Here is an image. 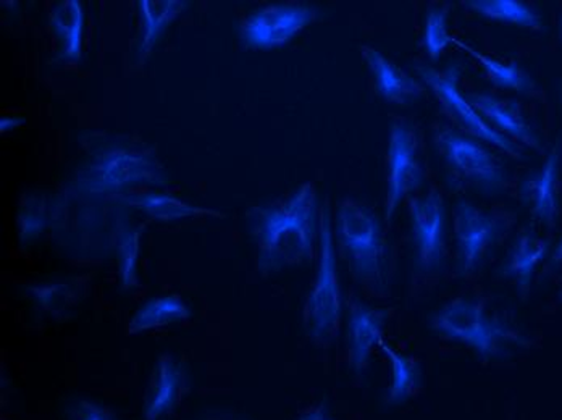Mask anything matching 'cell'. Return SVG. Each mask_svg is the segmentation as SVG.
I'll return each instance as SVG.
<instances>
[{"label":"cell","mask_w":562,"mask_h":420,"mask_svg":"<svg viewBox=\"0 0 562 420\" xmlns=\"http://www.w3.org/2000/svg\"><path fill=\"white\" fill-rule=\"evenodd\" d=\"M471 12L490 22L506 23L527 30H543V22L537 10L520 0H468Z\"/></svg>","instance_id":"24"},{"label":"cell","mask_w":562,"mask_h":420,"mask_svg":"<svg viewBox=\"0 0 562 420\" xmlns=\"http://www.w3.org/2000/svg\"><path fill=\"white\" fill-rule=\"evenodd\" d=\"M389 316V310L369 306L356 296L348 300L346 343H348L349 368L356 377L364 374L372 360L373 350L382 343Z\"/></svg>","instance_id":"12"},{"label":"cell","mask_w":562,"mask_h":420,"mask_svg":"<svg viewBox=\"0 0 562 420\" xmlns=\"http://www.w3.org/2000/svg\"><path fill=\"white\" fill-rule=\"evenodd\" d=\"M551 241L541 238L533 230H526L514 240L507 252L502 275L516 283L524 299L529 296L535 272L550 252Z\"/></svg>","instance_id":"15"},{"label":"cell","mask_w":562,"mask_h":420,"mask_svg":"<svg viewBox=\"0 0 562 420\" xmlns=\"http://www.w3.org/2000/svg\"><path fill=\"white\" fill-rule=\"evenodd\" d=\"M562 264V235L560 238V242H558L557 248H554L553 254H551L550 259V268L558 269Z\"/></svg>","instance_id":"32"},{"label":"cell","mask_w":562,"mask_h":420,"mask_svg":"<svg viewBox=\"0 0 562 420\" xmlns=\"http://www.w3.org/2000/svg\"><path fill=\"white\" fill-rule=\"evenodd\" d=\"M140 184L166 186V170L153 149L135 145H111L99 149L78 170L74 186L91 196H123Z\"/></svg>","instance_id":"3"},{"label":"cell","mask_w":562,"mask_h":420,"mask_svg":"<svg viewBox=\"0 0 562 420\" xmlns=\"http://www.w3.org/2000/svg\"><path fill=\"white\" fill-rule=\"evenodd\" d=\"M448 16H450V10L447 7H430L425 13L422 46L434 61L440 59L441 54L454 43V37L451 36L450 29H448Z\"/></svg>","instance_id":"27"},{"label":"cell","mask_w":562,"mask_h":420,"mask_svg":"<svg viewBox=\"0 0 562 420\" xmlns=\"http://www.w3.org/2000/svg\"><path fill=\"white\" fill-rule=\"evenodd\" d=\"M22 122H25V118L19 117V115H16V117H3L2 121H0V132L9 133L10 129L19 128Z\"/></svg>","instance_id":"31"},{"label":"cell","mask_w":562,"mask_h":420,"mask_svg":"<svg viewBox=\"0 0 562 420\" xmlns=\"http://www.w3.org/2000/svg\"><path fill=\"white\" fill-rule=\"evenodd\" d=\"M23 293L41 313L56 320H65L74 316L85 298V285L81 280L36 283L25 286Z\"/></svg>","instance_id":"18"},{"label":"cell","mask_w":562,"mask_h":420,"mask_svg":"<svg viewBox=\"0 0 562 420\" xmlns=\"http://www.w3.org/2000/svg\"><path fill=\"white\" fill-rule=\"evenodd\" d=\"M430 329L447 340L477 351L483 360H503L510 347H526L527 340L482 300L456 298L430 317Z\"/></svg>","instance_id":"4"},{"label":"cell","mask_w":562,"mask_h":420,"mask_svg":"<svg viewBox=\"0 0 562 420\" xmlns=\"http://www.w3.org/2000/svg\"><path fill=\"white\" fill-rule=\"evenodd\" d=\"M342 316V293L339 285L337 245L330 203L321 207L318 225V265L304 304V329L315 344L327 347L337 338Z\"/></svg>","instance_id":"5"},{"label":"cell","mask_w":562,"mask_h":420,"mask_svg":"<svg viewBox=\"0 0 562 420\" xmlns=\"http://www.w3.org/2000/svg\"><path fill=\"white\" fill-rule=\"evenodd\" d=\"M561 25H562V23H561Z\"/></svg>","instance_id":"35"},{"label":"cell","mask_w":562,"mask_h":420,"mask_svg":"<svg viewBox=\"0 0 562 420\" xmlns=\"http://www.w3.org/2000/svg\"><path fill=\"white\" fill-rule=\"evenodd\" d=\"M296 420H337L335 419L334 412H331L330 405L327 399L318 402L314 408L307 409Z\"/></svg>","instance_id":"30"},{"label":"cell","mask_w":562,"mask_h":420,"mask_svg":"<svg viewBox=\"0 0 562 420\" xmlns=\"http://www.w3.org/2000/svg\"><path fill=\"white\" fill-rule=\"evenodd\" d=\"M456 269L471 276L482 268L496 242L505 235V222L492 212L479 209L468 201L454 204Z\"/></svg>","instance_id":"7"},{"label":"cell","mask_w":562,"mask_h":420,"mask_svg":"<svg viewBox=\"0 0 562 420\" xmlns=\"http://www.w3.org/2000/svg\"><path fill=\"white\" fill-rule=\"evenodd\" d=\"M183 382L181 365L170 354L160 356L154 364L149 387L144 398V420H159L170 412L177 406Z\"/></svg>","instance_id":"16"},{"label":"cell","mask_w":562,"mask_h":420,"mask_svg":"<svg viewBox=\"0 0 562 420\" xmlns=\"http://www.w3.org/2000/svg\"><path fill=\"white\" fill-rule=\"evenodd\" d=\"M560 172H561V177H562V159H561V170H560Z\"/></svg>","instance_id":"33"},{"label":"cell","mask_w":562,"mask_h":420,"mask_svg":"<svg viewBox=\"0 0 562 420\" xmlns=\"http://www.w3.org/2000/svg\"><path fill=\"white\" fill-rule=\"evenodd\" d=\"M452 44H456L459 49L464 50L472 59L479 61L483 73L492 81L493 87L499 88V90L519 92V94H530L533 91L532 78L517 61L493 59V57L485 56V54L459 39H454Z\"/></svg>","instance_id":"23"},{"label":"cell","mask_w":562,"mask_h":420,"mask_svg":"<svg viewBox=\"0 0 562 420\" xmlns=\"http://www.w3.org/2000/svg\"><path fill=\"white\" fill-rule=\"evenodd\" d=\"M469 102L482 115L483 121L502 135L513 136L517 141L524 143L540 152L543 149L540 138L527 122L519 102L499 99L490 92H469Z\"/></svg>","instance_id":"13"},{"label":"cell","mask_w":562,"mask_h":420,"mask_svg":"<svg viewBox=\"0 0 562 420\" xmlns=\"http://www.w3.org/2000/svg\"><path fill=\"white\" fill-rule=\"evenodd\" d=\"M560 154L558 149L548 156L540 170L524 181L520 188L522 203L529 207L540 224L553 227L560 214L558 180H560Z\"/></svg>","instance_id":"14"},{"label":"cell","mask_w":562,"mask_h":420,"mask_svg":"<svg viewBox=\"0 0 562 420\" xmlns=\"http://www.w3.org/2000/svg\"><path fill=\"white\" fill-rule=\"evenodd\" d=\"M424 169L419 160V145L409 122L394 121L389 138V191H386V222L414 191L424 184Z\"/></svg>","instance_id":"8"},{"label":"cell","mask_w":562,"mask_h":420,"mask_svg":"<svg viewBox=\"0 0 562 420\" xmlns=\"http://www.w3.org/2000/svg\"><path fill=\"white\" fill-rule=\"evenodd\" d=\"M248 222L262 275L310 262L321 225L314 184H301L286 200L252 207Z\"/></svg>","instance_id":"1"},{"label":"cell","mask_w":562,"mask_h":420,"mask_svg":"<svg viewBox=\"0 0 562 420\" xmlns=\"http://www.w3.org/2000/svg\"><path fill=\"white\" fill-rule=\"evenodd\" d=\"M191 316L190 309L178 296H164L144 303L138 313L133 316L128 331L132 334L143 331L162 329L171 323L181 322Z\"/></svg>","instance_id":"25"},{"label":"cell","mask_w":562,"mask_h":420,"mask_svg":"<svg viewBox=\"0 0 562 420\" xmlns=\"http://www.w3.org/2000/svg\"><path fill=\"white\" fill-rule=\"evenodd\" d=\"M65 418L67 420H120L112 409L88 398L71 399L70 405L65 408Z\"/></svg>","instance_id":"29"},{"label":"cell","mask_w":562,"mask_h":420,"mask_svg":"<svg viewBox=\"0 0 562 420\" xmlns=\"http://www.w3.org/2000/svg\"><path fill=\"white\" fill-rule=\"evenodd\" d=\"M435 143L447 166L461 179L483 188H499L505 183L502 163L477 138L445 128L435 135Z\"/></svg>","instance_id":"11"},{"label":"cell","mask_w":562,"mask_h":420,"mask_svg":"<svg viewBox=\"0 0 562 420\" xmlns=\"http://www.w3.org/2000/svg\"><path fill=\"white\" fill-rule=\"evenodd\" d=\"M383 356L389 361L390 384L385 391V402L389 406H397L406 402L419 387L422 381V367L413 357L404 356L400 351L393 350L385 340L380 343Z\"/></svg>","instance_id":"22"},{"label":"cell","mask_w":562,"mask_h":420,"mask_svg":"<svg viewBox=\"0 0 562 420\" xmlns=\"http://www.w3.org/2000/svg\"><path fill=\"white\" fill-rule=\"evenodd\" d=\"M362 57L375 78L376 91L383 101L397 105H407L419 101L424 94V88L419 81L414 80L411 75L401 70L397 65L372 47H362Z\"/></svg>","instance_id":"17"},{"label":"cell","mask_w":562,"mask_h":420,"mask_svg":"<svg viewBox=\"0 0 562 420\" xmlns=\"http://www.w3.org/2000/svg\"><path fill=\"white\" fill-rule=\"evenodd\" d=\"M123 201L128 206L144 212L147 217L159 222L181 220V218L199 217V215L225 218V214L222 212L191 206V204L166 193L128 194V196H123Z\"/></svg>","instance_id":"21"},{"label":"cell","mask_w":562,"mask_h":420,"mask_svg":"<svg viewBox=\"0 0 562 420\" xmlns=\"http://www.w3.org/2000/svg\"><path fill=\"white\" fill-rule=\"evenodd\" d=\"M317 10L300 3H270L252 12L243 23L241 41L251 49L284 46L314 22Z\"/></svg>","instance_id":"10"},{"label":"cell","mask_w":562,"mask_h":420,"mask_svg":"<svg viewBox=\"0 0 562 420\" xmlns=\"http://www.w3.org/2000/svg\"><path fill=\"white\" fill-rule=\"evenodd\" d=\"M334 235L356 282L383 292L389 283L390 252L379 215L361 201L342 200L335 214Z\"/></svg>","instance_id":"2"},{"label":"cell","mask_w":562,"mask_h":420,"mask_svg":"<svg viewBox=\"0 0 562 420\" xmlns=\"http://www.w3.org/2000/svg\"><path fill=\"white\" fill-rule=\"evenodd\" d=\"M417 71H419L425 87L437 98L441 109L447 112L448 117L459 126L461 132L468 133L472 138L490 143V145L502 149L513 159H524L522 149L513 139L496 132L488 123L483 121L482 115L469 102L468 95L462 94L459 90L461 65L458 61H451L443 71L435 70V68L427 67V65H419Z\"/></svg>","instance_id":"6"},{"label":"cell","mask_w":562,"mask_h":420,"mask_svg":"<svg viewBox=\"0 0 562 420\" xmlns=\"http://www.w3.org/2000/svg\"><path fill=\"white\" fill-rule=\"evenodd\" d=\"M49 26L60 46L56 61L68 64V61L80 60L85 29V12L81 2L64 0V2L56 3L50 13Z\"/></svg>","instance_id":"19"},{"label":"cell","mask_w":562,"mask_h":420,"mask_svg":"<svg viewBox=\"0 0 562 420\" xmlns=\"http://www.w3.org/2000/svg\"><path fill=\"white\" fill-rule=\"evenodd\" d=\"M188 9L183 0H139L140 19L139 59L153 53L167 29Z\"/></svg>","instance_id":"20"},{"label":"cell","mask_w":562,"mask_h":420,"mask_svg":"<svg viewBox=\"0 0 562 420\" xmlns=\"http://www.w3.org/2000/svg\"><path fill=\"white\" fill-rule=\"evenodd\" d=\"M560 298H561V300H562V288H561V293H560Z\"/></svg>","instance_id":"34"},{"label":"cell","mask_w":562,"mask_h":420,"mask_svg":"<svg viewBox=\"0 0 562 420\" xmlns=\"http://www.w3.org/2000/svg\"><path fill=\"white\" fill-rule=\"evenodd\" d=\"M416 268L424 275H435L445 265L447 209L438 191L409 200Z\"/></svg>","instance_id":"9"},{"label":"cell","mask_w":562,"mask_h":420,"mask_svg":"<svg viewBox=\"0 0 562 420\" xmlns=\"http://www.w3.org/2000/svg\"><path fill=\"white\" fill-rule=\"evenodd\" d=\"M140 235H143V228L126 230L120 235L116 258H119L120 288L125 292L138 286Z\"/></svg>","instance_id":"28"},{"label":"cell","mask_w":562,"mask_h":420,"mask_svg":"<svg viewBox=\"0 0 562 420\" xmlns=\"http://www.w3.org/2000/svg\"><path fill=\"white\" fill-rule=\"evenodd\" d=\"M50 217L53 214L49 212V204L44 194H26L20 203L19 215H16L20 245L23 248L33 245L49 227Z\"/></svg>","instance_id":"26"}]
</instances>
